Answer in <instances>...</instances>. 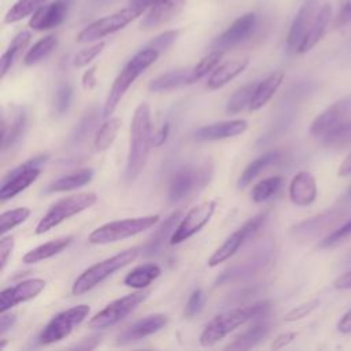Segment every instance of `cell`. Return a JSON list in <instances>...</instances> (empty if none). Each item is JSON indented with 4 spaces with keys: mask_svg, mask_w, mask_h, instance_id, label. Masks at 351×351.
Returning a JSON list of instances; mask_svg holds the SVG:
<instances>
[{
    "mask_svg": "<svg viewBox=\"0 0 351 351\" xmlns=\"http://www.w3.org/2000/svg\"><path fill=\"white\" fill-rule=\"evenodd\" d=\"M152 123L151 110L147 103H140L133 114L130 123L129 151L125 167V177L128 181L134 180L144 169L152 143Z\"/></svg>",
    "mask_w": 351,
    "mask_h": 351,
    "instance_id": "1",
    "label": "cell"
},
{
    "mask_svg": "<svg viewBox=\"0 0 351 351\" xmlns=\"http://www.w3.org/2000/svg\"><path fill=\"white\" fill-rule=\"evenodd\" d=\"M270 310V302L261 300L248 306L234 307L215 315L203 329L199 341L203 347H210L228 336L232 330L245 322L265 317Z\"/></svg>",
    "mask_w": 351,
    "mask_h": 351,
    "instance_id": "2",
    "label": "cell"
},
{
    "mask_svg": "<svg viewBox=\"0 0 351 351\" xmlns=\"http://www.w3.org/2000/svg\"><path fill=\"white\" fill-rule=\"evenodd\" d=\"M159 56L160 53L156 49L145 45L136 55H133L132 59H129V62L123 66L121 73L114 80L106 96V100L101 108V115L104 119L111 117V114L114 112V110L117 108V106L119 104L125 93L129 90L132 84L138 78L140 74H143L151 64H154Z\"/></svg>",
    "mask_w": 351,
    "mask_h": 351,
    "instance_id": "3",
    "label": "cell"
},
{
    "mask_svg": "<svg viewBox=\"0 0 351 351\" xmlns=\"http://www.w3.org/2000/svg\"><path fill=\"white\" fill-rule=\"evenodd\" d=\"M141 254V247H132L128 250H123L118 252L117 255L107 258L104 261H100L86 270H84L74 281L71 287V292L74 295H82L90 289H93L96 285H99L101 281L112 276L117 270L125 267L126 265L132 263L138 255Z\"/></svg>",
    "mask_w": 351,
    "mask_h": 351,
    "instance_id": "4",
    "label": "cell"
},
{
    "mask_svg": "<svg viewBox=\"0 0 351 351\" xmlns=\"http://www.w3.org/2000/svg\"><path fill=\"white\" fill-rule=\"evenodd\" d=\"M159 219L158 214L143 215L136 218H125L104 223L90 232L88 241L90 244H110L132 236H136L152 228Z\"/></svg>",
    "mask_w": 351,
    "mask_h": 351,
    "instance_id": "5",
    "label": "cell"
},
{
    "mask_svg": "<svg viewBox=\"0 0 351 351\" xmlns=\"http://www.w3.org/2000/svg\"><path fill=\"white\" fill-rule=\"evenodd\" d=\"M96 202L97 195L95 192H81L58 200L48 208L45 215L38 221L36 226V234H43L51 230L63 221L69 219L70 217L92 207Z\"/></svg>",
    "mask_w": 351,
    "mask_h": 351,
    "instance_id": "6",
    "label": "cell"
},
{
    "mask_svg": "<svg viewBox=\"0 0 351 351\" xmlns=\"http://www.w3.org/2000/svg\"><path fill=\"white\" fill-rule=\"evenodd\" d=\"M213 177V165L210 162L199 166H184L171 178L169 185L170 203H178L193 192L203 189Z\"/></svg>",
    "mask_w": 351,
    "mask_h": 351,
    "instance_id": "7",
    "label": "cell"
},
{
    "mask_svg": "<svg viewBox=\"0 0 351 351\" xmlns=\"http://www.w3.org/2000/svg\"><path fill=\"white\" fill-rule=\"evenodd\" d=\"M90 308L88 304H77L64 311H60L44 326L38 336L40 344H52L66 339L74 328H77L89 314Z\"/></svg>",
    "mask_w": 351,
    "mask_h": 351,
    "instance_id": "8",
    "label": "cell"
},
{
    "mask_svg": "<svg viewBox=\"0 0 351 351\" xmlns=\"http://www.w3.org/2000/svg\"><path fill=\"white\" fill-rule=\"evenodd\" d=\"M351 122V96H346L325 111H322L310 125V134L321 143L329 136L339 132Z\"/></svg>",
    "mask_w": 351,
    "mask_h": 351,
    "instance_id": "9",
    "label": "cell"
},
{
    "mask_svg": "<svg viewBox=\"0 0 351 351\" xmlns=\"http://www.w3.org/2000/svg\"><path fill=\"white\" fill-rule=\"evenodd\" d=\"M148 295L149 291L140 289L108 303L103 310H100L88 321V326L92 329H103L118 324L121 319L129 315L140 303H143L148 298Z\"/></svg>",
    "mask_w": 351,
    "mask_h": 351,
    "instance_id": "10",
    "label": "cell"
},
{
    "mask_svg": "<svg viewBox=\"0 0 351 351\" xmlns=\"http://www.w3.org/2000/svg\"><path fill=\"white\" fill-rule=\"evenodd\" d=\"M267 218L266 213L258 214L255 217H252L251 219H248L241 228H239L237 230H234L214 252L213 255L208 258L207 265L214 267L225 261H228L230 256H233L250 239H252L259 229L265 225Z\"/></svg>",
    "mask_w": 351,
    "mask_h": 351,
    "instance_id": "11",
    "label": "cell"
},
{
    "mask_svg": "<svg viewBox=\"0 0 351 351\" xmlns=\"http://www.w3.org/2000/svg\"><path fill=\"white\" fill-rule=\"evenodd\" d=\"M141 14L137 12L133 7H126L123 10H119L114 14H110L107 16H103L92 23H89L86 27H84L78 36V43H92L96 40H100L108 34H112L115 32L122 30L125 26H128L132 21L138 18Z\"/></svg>",
    "mask_w": 351,
    "mask_h": 351,
    "instance_id": "12",
    "label": "cell"
},
{
    "mask_svg": "<svg viewBox=\"0 0 351 351\" xmlns=\"http://www.w3.org/2000/svg\"><path fill=\"white\" fill-rule=\"evenodd\" d=\"M217 203L214 200H207L202 202L196 206H193L184 218L178 222L176 230L173 232L170 237V245L180 244L185 241L186 239L192 237L197 232L203 229V226L211 219V217L215 213Z\"/></svg>",
    "mask_w": 351,
    "mask_h": 351,
    "instance_id": "13",
    "label": "cell"
},
{
    "mask_svg": "<svg viewBox=\"0 0 351 351\" xmlns=\"http://www.w3.org/2000/svg\"><path fill=\"white\" fill-rule=\"evenodd\" d=\"M271 244L266 243L261 248H258L254 254H251L248 258H245L241 262L234 263L233 266H229L225 269L215 280L217 285H223L229 282H236L240 280H245L255 273H258L270 259L271 256Z\"/></svg>",
    "mask_w": 351,
    "mask_h": 351,
    "instance_id": "14",
    "label": "cell"
},
{
    "mask_svg": "<svg viewBox=\"0 0 351 351\" xmlns=\"http://www.w3.org/2000/svg\"><path fill=\"white\" fill-rule=\"evenodd\" d=\"M346 215L347 211L341 208H330L315 217L299 222L291 229V233L300 240L315 239L326 232L332 233L336 228H339L337 225L344 219Z\"/></svg>",
    "mask_w": 351,
    "mask_h": 351,
    "instance_id": "15",
    "label": "cell"
},
{
    "mask_svg": "<svg viewBox=\"0 0 351 351\" xmlns=\"http://www.w3.org/2000/svg\"><path fill=\"white\" fill-rule=\"evenodd\" d=\"M258 26V16L255 12H245L239 16L233 23L222 32L211 44L214 49L226 51L234 48L248 40Z\"/></svg>",
    "mask_w": 351,
    "mask_h": 351,
    "instance_id": "16",
    "label": "cell"
},
{
    "mask_svg": "<svg viewBox=\"0 0 351 351\" xmlns=\"http://www.w3.org/2000/svg\"><path fill=\"white\" fill-rule=\"evenodd\" d=\"M73 3L74 0H52L51 3H45L32 15L29 26L40 32L60 26L66 21Z\"/></svg>",
    "mask_w": 351,
    "mask_h": 351,
    "instance_id": "17",
    "label": "cell"
},
{
    "mask_svg": "<svg viewBox=\"0 0 351 351\" xmlns=\"http://www.w3.org/2000/svg\"><path fill=\"white\" fill-rule=\"evenodd\" d=\"M45 285L47 282L43 278H29L18 282L14 287L3 289L0 295V311H8L14 306L36 298L45 288Z\"/></svg>",
    "mask_w": 351,
    "mask_h": 351,
    "instance_id": "18",
    "label": "cell"
},
{
    "mask_svg": "<svg viewBox=\"0 0 351 351\" xmlns=\"http://www.w3.org/2000/svg\"><path fill=\"white\" fill-rule=\"evenodd\" d=\"M318 8L317 0H307L296 12L287 37V47L291 52L299 51Z\"/></svg>",
    "mask_w": 351,
    "mask_h": 351,
    "instance_id": "19",
    "label": "cell"
},
{
    "mask_svg": "<svg viewBox=\"0 0 351 351\" xmlns=\"http://www.w3.org/2000/svg\"><path fill=\"white\" fill-rule=\"evenodd\" d=\"M169 322V317L166 314H151L147 315L136 322H133L132 325H129L126 329H123L117 340L119 344H126L130 341H137L140 339H144L149 335H154L156 332H159L162 328H165Z\"/></svg>",
    "mask_w": 351,
    "mask_h": 351,
    "instance_id": "20",
    "label": "cell"
},
{
    "mask_svg": "<svg viewBox=\"0 0 351 351\" xmlns=\"http://www.w3.org/2000/svg\"><path fill=\"white\" fill-rule=\"evenodd\" d=\"M186 0H155L147 10L140 26L152 29L171 21L184 8Z\"/></svg>",
    "mask_w": 351,
    "mask_h": 351,
    "instance_id": "21",
    "label": "cell"
},
{
    "mask_svg": "<svg viewBox=\"0 0 351 351\" xmlns=\"http://www.w3.org/2000/svg\"><path fill=\"white\" fill-rule=\"evenodd\" d=\"M248 128V123L245 119H233V121H225V122H217L211 125H206L199 128L193 137L197 141H214V140H222L234 137L239 134H243Z\"/></svg>",
    "mask_w": 351,
    "mask_h": 351,
    "instance_id": "22",
    "label": "cell"
},
{
    "mask_svg": "<svg viewBox=\"0 0 351 351\" xmlns=\"http://www.w3.org/2000/svg\"><path fill=\"white\" fill-rule=\"evenodd\" d=\"M317 197V182L311 173L299 171L289 184V199L293 204L310 206Z\"/></svg>",
    "mask_w": 351,
    "mask_h": 351,
    "instance_id": "23",
    "label": "cell"
},
{
    "mask_svg": "<svg viewBox=\"0 0 351 351\" xmlns=\"http://www.w3.org/2000/svg\"><path fill=\"white\" fill-rule=\"evenodd\" d=\"M40 173H41L40 167H32L11 176L4 174L1 189H0L1 202H7L14 196H16L18 193H21L22 191H25L30 184H33L38 178Z\"/></svg>",
    "mask_w": 351,
    "mask_h": 351,
    "instance_id": "24",
    "label": "cell"
},
{
    "mask_svg": "<svg viewBox=\"0 0 351 351\" xmlns=\"http://www.w3.org/2000/svg\"><path fill=\"white\" fill-rule=\"evenodd\" d=\"M180 217H181V211L178 210V211L171 213L165 221H162V223L151 234V237L145 243V245L141 247V254L144 256H154V255H156L162 250L165 241L167 239L170 241V237H171L173 232L176 230V228H177V225L180 222Z\"/></svg>",
    "mask_w": 351,
    "mask_h": 351,
    "instance_id": "25",
    "label": "cell"
},
{
    "mask_svg": "<svg viewBox=\"0 0 351 351\" xmlns=\"http://www.w3.org/2000/svg\"><path fill=\"white\" fill-rule=\"evenodd\" d=\"M332 19V5L330 3H325L322 5H319L311 25L310 29L298 51V53H304L307 51H310L313 47H315L318 44V41L324 37L326 27L329 25Z\"/></svg>",
    "mask_w": 351,
    "mask_h": 351,
    "instance_id": "26",
    "label": "cell"
},
{
    "mask_svg": "<svg viewBox=\"0 0 351 351\" xmlns=\"http://www.w3.org/2000/svg\"><path fill=\"white\" fill-rule=\"evenodd\" d=\"M248 63H250V60L247 58H244V59L229 60V62H225V63L217 66V69L211 73V75L207 81V88L211 90H217V89L222 88L223 85L230 82L234 77L241 74L247 69Z\"/></svg>",
    "mask_w": 351,
    "mask_h": 351,
    "instance_id": "27",
    "label": "cell"
},
{
    "mask_svg": "<svg viewBox=\"0 0 351 351\" xmlns=\"http://www.w3.org/2000/svg\"><path fill=\"white\" fill-rule=\"evenodd\" d=\"M284 81V73L282 71H274L270 75H267L265 80L256 84V88L254 90L251 103H250V110L251 111H258L263 106L269 103V100L273 97V95L277 92L280 85Z\"/></svg>",
    "mask_w": 351,
    "mask_h": 351,
    "instance_id": "28",
    "label": "cell"
},
{
    "mask_svg": "<svg viewBox=\"0 0 351 351\" xmlns=\"http://www.w3.org/2000/svg\"><path fill=\"white\" fill-rule=\"evenodd\" d=\"M73 241V236H63V237H58L55 240H51L48 243H44L33 250H30L29 252H26L22 258L23 263L26 265H33V263H38L41 261L49 259L55 255H58L59 252H62L63 250H66Z\"/></svg>",
    "mask_w": 351,
    "mask_h": 351,
    "instance_id": "29",
    "label": "cell"
},
{
    "mask_svg": "<svg viewBox=\"0 0 351 351\" xmlns=\"http://www.w3.org/2000/svg\"><path fill=\"white\" fill-rule=\"evenodd\" d=\"M93 178V169L90 167H82L77 169L71 173H67L58 180L52 181L45 191L47 192H66V191H73L77 188H81L86 184H89Z\"/></svg>",
    "mask_w": 351,
    "mask_h": 351,
    "instance_id": "30",
    "label": "cell"
},
{
    "mask_svg": "<svg viewBox=\"0 0 351 351\" xmlns=\"http://www.w3.org/2000/svg\"><path fill=\"white\" fill-rule=\"evenodd\" d=\"M26 114L23 110H19L8 122L5 117H3V132H1V151L5 152L11 147H14L25 133L26 129Z\"/></svg>",
    "mask_w": 351,
    "mask_h": 351,
    "instance_id": "31",
    "label": "cell"
},
{
    "mask_svg": "<svg viewBox=\"0 0 351 351\" xmlns=\"http://www.w3.org/2000/svg\"><path fill=\"white\" fill-rule=\"evenodd\" d=\"M270 332V324L266 321L258 322L252 325L245 332L240 333L232 343H229L225 348L226 350H250L258 346Z\"/></svg>",
    "mask_w": 351,
    "mask_h": 351,
    "instance_id": "32",
    "label": "cell"
},
{
    "mask_svg": "<svg viewBox=\"0 0 351 351\" xmlns=\"http://www.w3.org/2000/svg\"><path fill=\"white\" fill-rule=\"evenodd\" d=\"M191 70L188 69H178V70H171L167 71L159 77H156L155 80L149 81L148 84V89L151 92H166V90H171L176 88H180L182 85L191 84Z\"/></svg>",
    "mask_w": 351,
    "mask_h": 351,
    "instance_id": "33",
    "label": "cell"
},
{
    "mask_svg": "<svg viewBox=\"0 0 351 351\" xmlns=\"http://www.w3.org/2000/svg\"><path fill=\"white\" fill-rule=\"evenodd\" d=\"M159 276L160 267L156 263H143L126 274L123 284L134 289H144Z\"/></svg>",
    "mask_w": 351,
    "mask_h": 351,
    "instance_id": "34",
    "label": "cell"
},
{
    "mask_svg": "<svg viewBox=\"0 0 351 351\" xmlns=\"http://www.w3.org/2000/svg\"><path fill=\"white\" fill-rule=\"evenodd\" d=\"M281 158V152L278 149H271L265 152L263 155H261L259 158H256L255 160H252L241 173L239 181H237V186L239 188H245L262 170H265L266 167L274 165L276 162H278V159Z\"/></svg>",
    "mask_w": 351,
    "mask_h": 351,
    "instance_id": "35",
    "label": "cell"
},
{
    "mask_svg": "<svg viewBox=\"0 0 351 351\" xmlns=\"http://www.w3.org/2000/svg\"><path fill=\"white\" fill-rule=\"evenodd\" d=\"M32 34L27 30H22L19 32L10 43V45L7 47V49L4 51V53L1 55L0 59V69H1V77H4L8 70L12 67V64L15 63V60L18 59V56L21 55V52L27 47V44L30 43Z\"/></svg>",
    "mask_w": 351,
    "mask_h": 351,
    "instance_id": "36",
    "label": "cell"
},
{
    "mask_svg": "<svg viewBox=\"0 0 351 351\" xmlns=\"http://www.w3.org/2000/svg\"><path fill=\"white\" fill-rule=\"evenodd\" d=\"M122 126V119L118 117H110L104 121V123L99 128L93 138V148L97 152L106 151L111 147L114 140L118 136V132Z\"/></svg>",
    "mask_w": 351,
    "mask_h": 351,
    "instance_id": "37",
    "label": "cell"
},
{
    "mask_svg": "<svg viewBox=\"0 0 351 351\" xmlns=\"http://www.w3.org/2000/svg\"><path fill=\"white\" fill-rule=\"evenodd\" d=\"M56 44H58V37L55 34H48V36L40 38L26 52V55L23 58V63L26 66H34V64L40 63L55 49Z\"/></svg>",
    "mask_w": 351,
    "mask_h": 351,
    "instance_id": "38",
    "label": "cell"
},
{
    "mask_svg": "<svg viewBox=\"0 0 351 351\" xmlns=\"http://www.w3.org/2000/svg\"><path fill=\"white\" fill-rule=\"evenodd\" d=\"M48 0H16L4 15V23L11 25L34 14Z\"/></svg>",
    "mask_w": 351,
    "mask_h": 351,
    "instance_id": "39",
    "label": "cell"
},
{
    "mask_svg": "<svg viewBox=\"0 0 351 351\" xmlns=\"http://www.w3.org/2000/svg\"><path fill=\"white\" fill-rule=\"evenodd\" d=\"M282 177L281 176H273L261 180L251 191V199L254 203H263L267 199H270L273 195L278 192V189L282 185Z\"/></svg>",
    "mask_w": 351,
    "mask_h": 351,
    "instance_id": "40",
    "label": "cell"
},
{
    "mask_svg": "<svg viewBox=\"0 0 351 351\" xmlns=\"http://www.w3.org/2000/svg\"><path fill=\"white\" fill-rule=\"evenodd\" d=\"M256 84L258 82H250L241 88H239L228 100L226 103V107H225V111L226 114L229 115H233V114H237L240 112L241 110H244L247 106H250L251 103V99H252V95H254V90L256 88Z\"/></svg>",
    "mask_w": 351,
    "mask_h": 351,
    "instance_id": "41",
    "label": "cell"
},
{
    "mask_svg": "<svg viewBox=\"0 0 351 351\" xmlns=\"http://www.w3.org/2000/svg\"><path fill=\"white\" fill-rule=\"evenodd\" d=\"M223 51L219 49H214L211 51L208 55H206L204 58H202L196 66H193L192 71H191V84L203 78L204 75H207L208 73L214 71L217 69V66L219 64L221 59H222Z\"/></svg>",
    "mask_w": 351,
    "mask_h": 351,
    "instance_id": "42",
    "label": "cell"
},
{
    "mask_svg": "<svg viewBox=\"0 0 351 351\" xmlns=\"http://www.w3.org/2000/svg\"><path fill=\"white\" fill-rule=\"evenodd\" d=\"M30 215V210L27 207H18L10 211H4L0 217V233L4 236L8 230L25 222Z\"/></svg>",
    "mask_w": 351,
    "mask_h": 351,
    "instance_id": "43",
    "label": "cell"
},
{
    "mask_svg": "<svg viewBox=\"0 0 351 351\" xmlns=\"http://www.w3.org/2000/svg\"><path fill=\"white\" fill-rule=\"evenodd\" d=\"M97 108H90L89 111H86L84 114V117L81 118V121L77 123L75 129L71 133V143L78 144L81 140H84L89 132L92 130L95 122L97 121Z\"/></svg>",
    "mask_w": 351,
    "mask_h": 351,
    "instance_id": "44",
    "label": "cell"
},
{
    "mask_svg": "<svg viewBox=\"0 0 351 351\" xmlns=\"http://www.w3.org/2000/svg\"><path fill=\"white\" fill-rule=\"evenodd\" d=\"M73 99V89L69 84H60L56 88L55 92V100H53V111L55 115H63L67 112Z\"/></svg>",
    "mask_w": 351,
    "mask_h": 351,
    "instance_id": "45",
    "label": "cell"
},
{
    "mask_svg": "<svg viewBox=\"0 0 351 351\" xmlns=\"http://www.w3.org/2000/svg\"><path fill=\"white\" fill-rule=\"evenodd\" d=\"M104 47H106V43L104 41H99V43H96V44H93L90 47H86V48L81 49L80 52L75 53V56L73 59V64L75 67H85V66H88L93 59H96L101 53Z\"/></svg>",
    "mask_w": 351,
    "mask_h": 351,
    "instance_id": "46",
    "label": "cell"
},
{
    "mask_svg": "<svg viewBox=\"0 0 351 351\" xmlns=\"http://www.w3.org/2000/svg\"><path fill=\"white\" fill-rule=\"evenodd\" d=\"M350 236H351V219H348L344 225L336 228L332 233H329L328 236H325V237L319 241L318 247H319V248H330V247H335V245L340 244L344 239H347V237H350Z\"/></svg>",
    "mask_w": 351,
    "mask_h": 351,
    "instance_id": "47",
    "label": "cell"
},
{
    "mask_svg": "<svg viewBox=\"0 0 351 351\" xmlns=\"http://www.w3.org/2000/svg\"><path fill=\"white\" fill-rule=\"evenodd\" d=\"M180 36V30H167V32H163L160 34H158L156 37H154L148 44L147 47H151L154 49H156L159 53L162 52H166L178 38Z\"/></svg>",
    "mask_w": 351,
    "mask_h": 351,
    "instance_id": "48",
    "label": "cell"
},
{
    "mask_svg": "<svg viewBox=\"0 0 351 351\" xmlns=\"http://www.w3.org/2000/svg\"><path fill=\"white\" fill-rule=\"evenodd\" d=\"M204 300H206V298H204L203 291L200 288L195 289L191 293V296H189V299H188V302L185 304L184 315L188 317V318H192V317L197 315L202 311L203 306H204Z\"/></svg>",
    "mask_w": 351,
    "mask_h": 351,
    "instance_id": "49",
    "label": "cell"
},
{
    "mask_svg": "<svg viewBox=\"0 0 351 351\" xmlns=\"http://www.w3.org/2000/svg\"><path fill=\"white\" fill-rule=\"evenodd\" d=\"M319 306V299H313V300H308L298 307H293L291 311H288L285 315H284V321L287 322H293V321H298L300 318H304L306 315H308L311 311H314L317 307Z\"/></svg>",
    "mask_w": 351,
    "mask_h": 351,
    "instance_id": "50",
    "label": "cell"
},
{
    "mask_svg": "<svg viewBox=\"0 0 351 351\" xmlns=\"http://www.w3.org/2000/svg\"><path fill=\"white\" fill-rule=\"evenodd\" d=\"M348 23H351V0H340L339 11L335 15L333 26L336 29H340Z\"/></svg>",
    "mask_w": 351,
    "mask_h": 351,
    "instance_id": "51",
    "label": "cell"
},
{
    "mask_svg": "<svg viewBox=\"0 0 351 351\" xmlns=\"http://www.w3.org/2000/svg\"><path fill=\"white\" fill-rule=\"evenodd\" d=\"M14 245H15V240L12 236H3L1 241H0V256H1V270H4L8 258L11 256L12 251H14Z\"/></svg>",
    "mask_w": 351,
    "mask_h": 351,
    "instance_id": "52",
    "label": "cell"
},
{
    "mask_svg": "<svg viewBox=\"0 0 351 351\" xmlns=\"http://www.w3.org/2000/svg\"><path fill=\"white\" fill-rule=\"evenodd\" d=\"M100 343V335H92L80 340V343L71 346L73 350H93Z\"/></svg>",
    "mask_w": 351,
    "mask_h": 351,
    "instance_id": "53",
    "label": "cell"
},
{
    "mask_svg": "<svg viewBox=\"0 0 351 351\" xmlns=\"http://www.w3.org/2000/svg\"><path fill=\"white\" fill-rule=\"evenodd\" d=\"M15 322H16V314L15 313H11V311L1 313V317H0V333L1 335L7 333L14 326Z\"/></svg>",
    "mask_w": 351,
    "mask_h": 351,
    "instance_id": "54",
    "label": "cell"
},
{
    "mask_svg": "<svg viewBox=\"0 0 351 351\" xmlns=\"http://www.w3.org/2000/svg\"><path fill=\"white\" fill-rule=\"evenodd\" d=\"M296 337V333L295 332H285V333H281L278 335L273 343H271V348L273 350H278V348H284L285 346H288L289 343H292V340Z\"/></svg>",
    "mask_w": 351,
    "mask_h": 351,
    "instance_id": "55",
    "label": "cell"
},
{
    "mask_svg": "<svg viewBox=\"0 0 351 351\" xmlns=\"http://www.w3.org/2000/svg\"><path fill=\"white\" fill-rule=\"evenodd\" d=\"M96 70L97 67L93 66L90 69H88L84 75H82V86L85 89H93L96 86V82H97V78H96Z\"/></svg>",
    "mask_w": 351,
    "mask_h": 351,
    "instance_id": "56",
    "label": "cell"
},
{
    "mask_svg": "<svg viewBox=\"0 0 351 351\" xmlns=\"http://www.w3.org/2000/svg\"><path fill=\"white\" fill-rule=\"evenodd\" d=\"M169 133H170V123L166 122V123L162 125V128L154 134V140H152L154 145H155V147H159V145L165 144V141L167 140Z\"/></svg>",
    "mask_w": 351,
    "mask_h": 351,
    "instance_id": "57",
    "label": "cell"
},
{
    "mask_svg": "<svg viewBox=\"0 0 351 351\" xmlns=\"http://www.w3.org/2000/svg\"><path fill=\"white\" fill-rule=\"evenodd\" d=\"M333 287L336 289H351V270L347 271L346 274L340 276L335 282Z\"/></svg>",
    "mask_w": 351,
    "mask_h": 351,
    "instance_id": "58",
    "label": "cell"
},
{
    "mask_svg": "<svg viewBox=\"0 0 351 351\" xmlns=\"http://www.w3.org/2000/svg\"><path fill=\"white\" fill-rule=\"evenodd\" d=\"M337 329L341 333H351V310L347 311L337 322Z\"/></svg>",
    "mask_w": 351,
    "mask_h": 351,
    "instance_id": "59",
    "label": "cell"
},
{
    "mask_svg": "<svg viewBox=\"0 0 351 351\" xmlns=\"http://www.w3.org/2000/svg\"><path fill=\"white\" fill-rule=\"evenodd\" d=\"M154 1H155V0H132V1H130V7H133L137 12L143 14L144 11H147V10L151 7V4H152Z\"/></svg>",
    "mask_w": 351,
    "mask_h": 351,
    "instance_id": "60",
    "label": "cell"
},
{
    "mask_svg": "<svg viewBox=\"0 0 351 351\" xmlns=\"http://www.w3.org/2000/svg\"><path fill=\"white\" fill-rule=\"evenodd\" d=\"M351 174V152L343 159L340 167H339V176L344 177V176H350Z\"/></svg>",
    "mask_w": 351,
    "mask_h": 351,
    "instance_id": "61",
    "label": "cell"
},
{
    "mask_svg": "<svg viewBox=\"0 0 351 351\" xmlns=\"http://www.w3.org/2000/svg\"><path fill=\"white\" fill-rule=\"evenodd\" d=\"M5 344H7V341H5V339H3V340H1V348H4Z\"/></svg>",
    "mask_w": 351,
    "mask_h": 351,
    "instance_id": "62",
    "label": "cell"
},
{
    "mask_svg": "<svg viewBox=\"0 0 351 351\" xmlns=\"http://www.w3.org/2000/svg\"><path fill=\"white\" fill-rule=\"evenodd\" d=\"M96 1H110V0H96Z\"/></svg>",
    "mask_w": 351,
    "mask_h": 351,
    "instance_id": "63",
    "label": "cell"
},
{
    "mask_svg": "<svg viewBox=\"0 0 351 351\" xmlns=\"http://www.w3.org/2000/svg\"><path fill=\"white\" fill-rule=\"evenodd\" d=\"M350 195H351V189H350Z\"/></svg>",
    "mask_w": 351,
    "mask_h": 351,
    "instance_id": "64",
    "label": "cell"
}]
</instances>
